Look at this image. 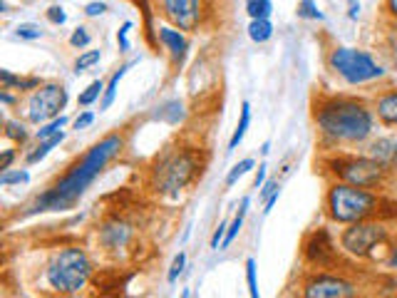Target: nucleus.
<instances>
[{"instance_id": "9", "label": "nucleus", "mask_w": 397, "mask_h": 298, "mask_svg": "<svg viewBox=\"0 0 397 298\" xmlns=\"http://www.w3.org/2000/svg\"><path fill=\"white\" fill-rule=\"evenodd\" d=\"M67 107V89L60 82H42L37 89L28 92L23 102L18 100V109L30 125H45L60 117Z\"/></svg>"}, {"instance_id": "35", "label": "nucleus", "mask_w": 397, "mask_h": 298, "mask_svg": "<svg viewBox=\"0 0 397 298\" xmlns=\"http://www.w3.org/2000/svg\"><path fill=\"white\" fill-rule=\"evenodd\" d=\"M40 85H42V80L35 78V75H30V78H18L15 92H33V89H37Z\"/></svg>"}, {"instance_id": "16", "label": "nucleus", "mask_w": 397, "mask_h": 298, "mask_svg": "<svg viewBox=\"0 0 397 298\" xmlns=\"http://www.w3.org/2000/svg\"><path fill=\"white\" fill-rule=\"evenodd\" d=\"M62 142H65V130L58 132V134H53V137H48V139H40V142H37L35 147L25 155V164H37V161H42L55 147H60Z\"/></svg>"}, {"instance_id": "19", "label": "nucleus", "mask_w": 397, "mask_h": 298, "mask_svg": "<svg viewBox=\"0 0 397 298\" xmlns=\"http://www.w3.org/2000/svg\"><path fill=\"white\" fill-rule=\"evenodd\" d=\"M249 37L254 42H268L273 37V23H271V18H256V20H251L249 23Z\"/></svg>"}, {"instance_id": "12", "label": "nucleus", "mask_w": 397, "mask_h": 298, "mask_svg": "<svg viewBox=\"0 0 397 298\" xmlns=\"http://www.w3.org/2000/svg\"><path fill=\"white\" fill-rule=\"evenodd\" d=\"M134 238V229L132 224H127L125 219H107L105 224L100 227V244L105 246L107 251H119V249H127Z\"/></svg>"}, {"instance_id": "39", "label": "nucleus", "mask_w": 397, "mask_h": 298, "mask_svg": "<svg viewBox=\"0 0 397 298\" xmlns=\"http://www.w3.org/2000/svg\"><path fill=\"white\" fill-rule=\"evenodd\" d=\"M18 78L20 75H12L10 70H0V82H3V89H15V85H18Z\"/></svg>"}, {"instance_id": "30", "label": "nucleus", "mask_w": 397, "mask_h": 298, "mask_svg": "<svg viewBox=\"0 0 397 298\" xmlns=\"http://www.w3.org/2000/svg\"><path fill=\"white\" fill-rule=\"evenodd\" d=\"M89 42H92V35H89V30L87 28H75L72 30V35H70V45L75 50H85V48H89Z\"/></svg>"}, {"instance_id": "1", "label": "nucleus", "mask_w": 397, "mask_h": 298, "mask_svg": "<svg viewBox=\"0 0 397 298\" xmlns=\"http://www.w3.org/2000/svg\"><path fill=\"white\" fill-rule=\"evenodd\" d=\"M313 122L320 144L328 149L365 144L378 130L373 105L358 97H318L313 105Z\"/></svg>"}, {"instance_id": "22", "label": "nucleus", "mask_w": 397, "mask_h": 298, "mask_svg": "<svg viewBox=\"0 0 397 298\" xmlns=\"http://www.w3.org/2000/svg\"><path fill=\"white\" fill-rule=\"evenodd\" d=\"M3 134L15 144L28 142V137H30L28 127H25V122H20V119H6V130H3Z\"/></svg>"}, {"instance_id": "33", "label": "nucleus", "mask_w": 397, "mask_h": 298, "mask_svg": "<svg viewBox=\"0 0 397 298\" xmlns=\"http://www.w3.org/2000/svg\"><path fill=\"white\" fill-rule=\"evenodd\" d=\"M246 281H249L251 298H258V281H256V258H246Z\"/></svg>"}, {"instance_id": "37", "label": "nucleus", "mask_w": 397, "mask_h": 298, "mask_svg": "<svg viewBox=\"0 0 397 298\" xmlns=\"http://www.w3.org/2000/svg\"><path fill=\"white\" fill-rule=\"evenodd\" d=\"M92 122H95V112H89V109H85V112H80V114H78V119L72 122V127H75V130H87V127L92 125Z\"/></svg>"}, {"instance_id": "51", "label": "nucleus", "mask_w": 397, "mask_h": 298, "mask_svg": "<svg viewBox=\"0 0 397 298\" xmlns=\"http://www.w3.org/2000/svg\"><path fill=\"white\" fill-rule=\"evenodd\" d=\"M350 3H353V0H350Z\"/></svg>"}, {"instance_id": "3", "label": "nucleus", "mask_w": 397, "mask_h": 298, "mask_svg": "<svg viewBox=\"0 0 397 298\" xmlns=\"http://www.w3.org/2000/svg\"><path fill=\"white\" fill-rule=\"evenodd\" d=\"M326 214L335 224H355V221L378 219L385 214V199L380 197L375 189H365V186L348 184V182H338L333 179L326 191Z\"/></svg>"}, {"instance_id": "2", "label": "nucleus", "mask_w": 397, "mask_h": 298, "mask_svg": "<svg viewBox=\"0 0 397 298\" xmlns=\"http://www.w3.org/2000/svg\"><path fill=\"white\" fill-rule=\"evenodd\" d=\"M125 149V137L122 134H107L97 144L85 152L62 177L55 182L50 189H45L40 197L35 199V204L30 207V214L37 211H65V209L75 207L78 199L89 189V184L105 172V167L114 157Z\"/></svg>"}, {"instance_id": "23", "label": "nucleus", "mask_w": 397, "mask_h": 298, "mask_svg": "<svg viewBox=\"0 0 397 298\" xmlns=\"http://www.w3.org/2000/svg\"><path fill=\"white\" fill-rule=\"evenodd\" d=\"M67 125V114H60V117L50 119V122H45V125H40V130L33 134L35 137V142H40V139H48L53 137V134H58V132H62Z\"/></svg>"}, {"instance_id": "18", "label": "nucleus", "mask_w": 397, "mask_h": 298, "mask_svg": "<svg viewBox=\"0 0 397 298\" xmlns=\"http://www.w3.org/2000/svg\"><path fill=\"white\" fill-rule=\"evenodd\" d=\"M249 207H251V197H243L236 216H233L231 224H229V229H226V236H224V241H221V251L229 249V246L233 244V238L238 236V231H241V227H243V219H246V214H249Z\"/></svg>"}, {"instance_id": "44", "label": "nucleus", "mask_w": 397, "mask_h": 298, "mask_svg": "<svg viewBox=\"0 0 397 298\" xmlns=\"http://www.w3.org/2000/svg\"><path fill=\"white\" fill-rule=\"evenodd\" d=\"M12 159H15V149H6V152H3V159H0V172H8Z\"/></svg>"}, {"instance_id": "10", "label": "nucleus", "mask_w": 397, "mask_h": 298, "mask_svg": "<svg viewBox=\"0 0 397 298\" xmlns=\"http://www.w3.org/2000/svg\"><path fill=\"white\" fill-rule=\"evenodd\" d=\"M301 296L306 298H353L360 296V286L355 281L338 274H310L303 281Z\"/></svg>"}, {"instance_id": "25", "label": "nucleus", "mask_w": 397, "mask_h": 298, "mask_svg": "<svg viewBox=\"0 0 397 298\" xmlns=\"http://www.w3.org/2000/svg\"><path fill=\"white\" fill-rule=\"evenodd\" d=\"M15 37H18V40L35 42V40H40V37H45V30H42L37 23H20L18 28H15Z\"/></svg>"}, {"instance_id": "42", "label": "nucleus", "mask_w": 397, "mask_h": 298, "mask_svg": "<svg viewBox=\"0 0 397 298\" xmlns=\"http://www.w3.org/2000/svg\"><path fill=\"white\" fill-rule=\"evenodd\" d=\"M276 189H281L279 182H273V179H266V184L261 186V199H263V202H266V199L271 197V194H273Z\"/></svg>"}, {"instance_id": "15", "label": "nucleus", "mask_w": 397, "mask_h": 298, "mask_svg": "<svg viewBox=\"0 0 397 298\" xmlns=\"http://www.w3.org/2000/svg\"><path fill=\"white\" fill-rule=\"evenodd\" d=\"M373 109L382 127H397V87L380 92L373 100Z\"/></svg>"}, {"instance_id": "24", "label": "nucleus", "mask_w": 397, "mask_h": 298, "mask_svg": "<svg viewBox=\"0 0 397 298\" xmlns=\"http://www.w3.org/2000/svg\"><path fill=\"white\" fill-rule=\"evenodd\" d=\"M246 12H249L251 20H256V18H271L273 3H271V0H246Z\"/></svg>"}, {"instance_id": "43", "label": "nucleus", "mask_w": 397, "mask_h": 298, "mask_svg": "<svg viewBox=\"0 0 397 298\" xmlns=\"http://www.w3.org/2000/svg\"><path fill=\"white\" fill-rule=\"evenodd\" d=\"M382 10H385L387 18L397 23V0H382Z\"/></svg>"}, {"instance_id": "21", "label": "nucleus", "mask_w": 397, "mask_h": 298, "mask_svg": "<svg viewBox=\"0 0 397 298\" xmlns=\"http://www.w3.org/2000/svg\"><path fill=\"white\" fill-rule=\"evenodd\" d=\"M105 87H107V85L102 82V80H92V82H89L87 87L80 92L78 105H80V107H92L97 100H102V95H105Z\"/></svg>"}, {"instance_id": "13", "label": "nucleus", "mask_w": 397, "mask_h": 298, "mask_svg": "<svg viewBox=\"0 0 397 298\" xmlns=\"http://www.w3.org/2000/svg\"><path fill=\"white\" fill-rule=\"evenodd\" d=\"M157 37H159V42L164 45L166 53H169L174 67L179 70V67L184 65L186 55H189V40H186L184 30L169 28V25H164V28L157 30Z\"/></svg>"}, {"instance_id": "11", "label": "nucleus", "mask_w": 397, "mask_h": 298, "mask_svg": "<svg viewBox=\"0 0 397 298\" xmlns=\"http://www.w3.org/2000/svg\"><path fill=\"white\" fill-rule=\"evenodd\" d=\"M164 18L174 25V28L184 30V33H194L202 28L206 8L204 0H159Z\"/></svg>"}, {"instance_id": "7", "label": "nucleus", "mask_w": 397, "mask_h": 298, "mask_svg": "<svg viewBox=\"0 0 397 298\" xmlns=\"http://www.w3.org/2000/svg\"><path fill=\"white\" fill-rule=\"evenodd\" d=\"M326 167L333 174V179L348 182V184L355 186H365V189L385 186L387 174H390V169H385L380 161H375L368 155H335L326 161Z\"/></svg>"}, {"instance_id": "14", "label": "nucleus", "mask_w": 397, "mask_h": 298, "mask_svg": "<svg viewBox=\"0 0 397 298\" xmlns=\"http://www.w3.org/2000/svg\"><path fill=\"white\" fill-rule=\"evenodd\" d=\"M365 155L373 157L375 161H380L385 169L397 167V137L395 134H382V137H370L365 142Z\"/></svg>"}, {"instance_id": "41", "label": "nucleus", "mask_w": 397, "mask_h": 298, "mask_svg": "<svg viewBox=\"0 0 397 298\" xmlns=\"http://www.w3.org/2000/svg\"><path fill=\"white\" fill-rule=\"evenodd\" d=\"M266 164H258V169H256V177H254V189H261L263 184H266Z\"/></svg>"}, {"instance_id": "49", "label": "nucleus", "mask_w": 397, "mask_h": 298, "mask_svg": "<svg viewBox=\"0 0 397 298\" xmlns=\"http://www.w3.org/2000/svg\"><path fill=\"white\" fill-rule=\"evenodd\" d=\"M0 100H3V105H12V102H15V97H12L8 89H3V92H0Z\"/></svg>"}, {"instance_id": "5", "label": "nucleus", "mask_w": 397, "mask_h": 298, "mask_svg": "<svg viewBox=\"0 0 397 298\" xmlns=\"http://www.w3.org/2000/svg\"><path fill=\"white\" fill-rule=\"evenodd\" d=\"M92 276V261L87 251L80 246H65L50 258L45 268V281L60 296H75L89 283Z\"/></svg>"}, {"instance_id": "32", "label": "nucleus", "mask_w": 397, "mask_h": 298, "mask_svg": "<svg viewBox=\"0 0 397 298\" xmlns=\"http://www.w3.org/2000/svg\"><path fill=\"white\" fill-rule=\"evenodd\" d=\"M184 268H186V254H184V251H179L177 256H174L172 266H169V274H166V281H169V283H174V281H177L179 276L184 274Z\"/></svg>"}, {"instance_id": "45", "label": "nucleus", "mask_w": 397, "mask_h": 298, "mask_svg": "<svg viewBox=\"0 0 397 298\" xmlns=\"http://www.w3.org/2000/svg\"><path fill=\"white\" fill-rule=\"evenodd\" d=\"M279 199H281V189H276L271 194V197L266 199V202H263V214H271V209L276 207V204H279Z\"/></svg>"}, {"instance_id": "48", "label": "nucleus", "mask_w": 397, "mask_h": 298, "mask_svg": "<svg viewBox=\"0 0 397 298\" xmlns=\"http://www.w3.org/2000/svg\"><path fill=\"white\" fill-rule=\"evenodd\" d=\"M390 50H392V55L397 58V25L390 30Z\"/></svg>"}, {"instance_id": "17", "label": "nucleus", "mask_w": 397, "mask_h": 298, "mask_svg": "<svg viewBox=\"0 0 397 298\" xmlns=\"http://www.w3.org/2000/svg\"><path fill=\"white\" fill-rule=\"evenodd\" d=\"M132 65H136V60H130L127 65H122L117 72H114L112 78H109V82H107V87H105V95H102V100H100V112H105V109H109L114 105V100H117L119 82H122V78H125L127 70H130Z\"/></svg>"}, {"instance_id": "38", "label": "nucleus", "mask_w": 397, "mask_h": 298, "mask_svg": "<svg viewBox=\"0 0 397 298\" xmlns=\"http://www.w3.org/2000/svg\"><path fill=\"white\" fill-rule=\"evenodd\" d=\"M105 12H107V6L105 3H100V0L85 6V15H87V18H100V15H105Z\"/></svg>"}, {"instance_id": "47", "label": "nucleus", "mask_w": 397, "mask_h": 298, "mask_svg": "<svg viewBox=\"0 0 397 298\" xmlns=\"http://www.w3.org/2000/svg\"><path fill=\"white\" fill-rule=\"evenodd\" d=\"M348 15H350V18H353V20H358V15H360V3H358V0H353V3H350Z\"/></svg>"}, {"instance_id": "28", "label": "nucleus", "mask_w": 397, "mask_h": 298, "mask_svg": "<svg viewBox=\"0 0 397 298\" xmlns=\"http://www.w3.org/2000/svg\"><path fill=\"white\" fill-rule=\"evenodd\" d=\"M100 58H102L100 50H85V53L80 55L78 60H75V72H78V75L87 72L89 67H95L97 62H100Z\"/></svg>"}, {"instance_id": "34", "label": "nucleus", "mask_w": 397, "mask_h": 298, "mask_svg": "<svg viewBox=\"0 0 397 298\" xmlns=\"http://www.w3.org/2000/svg\"><path fill=\"white\" fill-rule=\"evenodd\" d=\"M130 30H132V23H122V28L117 30V42H119V53H130Z\"/></svg>"}, {"instance_id": "4", "label": "nucleus", "mask_w": 397, "mask_h": 298, "mask_svg": "<svg viewBox=\"0 0 397 298\" xmlns=\"http://www.w3.org/2000/svg\"><path fill=\"white\" fill-rule=\"evenodd\" d=\"M199 174H202V159L196 155V149H172L169 155L157 161L155 172H152V189L159 197H179L186 186L194 184Z\"/></svg>"}, {"instance_id": "46", "label": "nucleus", "mask_w": 397, "mask_h": 298, "mask_svg": "<svg viewBox=\"0 0 397 298\" xmlns=\"http://www.w3.org/2000/svg\"><path fill=\"white\" fill-rule=\"evenodd\" d=\"M387 266L392 268V271H397V244L390 249V254H387Z\"/></svg>"}, {"instance_id": "31", "label": "nucleus", "mask_w": 397, "mask_h": 298, "mask_svg": "<svg viewBox=\"0 0 397 298\" xmlns=\"http://www.w3.org/2000/svg\"><path fill=\"white\" fill-rule=\"evenodd\" d=\"M182 102H169L166 107H161L159 112H157V117L159 119H166V122H172V125H177L179 119L184 117V112H182Z\"/></svg>"}, {"instance_id": "50", "label": "nucleus", "mask_w": 397, "mask_h": 298, "mask_svg": "<svg viewBox=\"0 0 397 298\" xmlns=\"http://www.w3.org/2000/svg\"><path fill=\"white\" fill-rule=\"evenodd\" d=\"M268 152H271V142H263V147H261V155L266 157Z\"/></svg>"}, {"instance_id": "26", "label": "nucleus", "mask_w": 397, "mask_h": 298, "mask_svg": "<svg viewBox=\"0 0 397 298\" xmlns=\"http://www.w3.org/2000/svg\"><path fill=\"white\" fill-rule=\"evenodd\" d=\"M256 167V161L251 159V157H246V159H241L238 164H233L231 172L226 174V186H233L241 177H246V174L251 172V169Z\"/></svg>"}, {"instance_id": "29", "label": "nucleus", "mask_w": 397, "mask_h": 298, "mask_svg": "<svg viewBox=\"0 0 397 298\" xmlns=\"http://www.w3.org/2000/svg\"><path fill=\"white\" fill-rule=\"evenodd\" d=\"M30 182V172L28 169H15V172H3L0 174V184L3 186H12V184H28Z\"/></svg>"}, {"instance_id": "8", "label": "nucleus", "mask_w": 397, "mask_h": 298, "mask_svg": "<svg viewBox=\"0 0 397 298\" xmlns=\"http://www.w3.org/2000/svg\"><path fill=\"white\" fill-rule=\"evenodd\" d=\"M390 238V229L385 227V221L378 219H365V221H355V224H345V229L340 231V251L348 254L350 258H358V261H365V258H373L375 251L380 246L387 244Z\"/></svg>"}, {"instance_id": "20", "label": "nucleus", "mask_w": 397, "mask_h": 298, "mask_svg": "<svg viewBox=\"0 0 397 298\" xmlns=\"http://www.w3.org/2000/svg\"><path fill=\"white\" fill-rule=\"evenodd\" d=\"M249 125H251V105L249 102H241V119H238L236 130H233L231 139H229V149H236L243 142L246 132H249Z\"/></svg>"}, {"instance_id": "27", "label": "nucleus", "mask_w": 397, "mask_h": 298, "mask_svg": "<svg viewBox=\"0 0 397 298\" xmlns=\"http://www.w3.org/2000/svg\"><path fill=\"white\" fill-rule=\"evenodd\" d=\"M296 15L301 20H323V12L318 10V3H315V0H298Z\"/></svg>"}, {"instance_id": "6", "label": "nucleus", "mask_w": 397, "mask_h": 298, "mask_svg": "<svg viewBox=\"0 0 397 298\" xmlns=\"http://www.w3.org/2000/svg\"><path fill=\"white\" fill-rule=\"evenodd\" d=\"M328 67H330L345 85L360 87V85L378 82L387 75V70L378 60L365 50L348 48V45H335L328 53Z\"/></svg>"}, {"instance_id": "40", "label": "nucleus", "mask_w": 397, "mask_h": 298, "mask_svg": "<svg viewBox=\"0 0 397 298\" xmlns=\"http://www.w3.org/2000/svg\"><path fill=\"white\" fill-rule=\"evenodd\" d=\"M226 229H229V221H221L219 229H216L213 236H211V249H216V251L221 249V241H224V236H226Z\"/></svg>"}, {"instance_id": "36", "label": "nucleus", "mask_w": 397, "mask_h": 298, "mask_svg": "<svg viewBox=\"0 0 397 298\" xmlns=\"http://www.w3.org/2000/svg\"><path fill=\"white\" fill-rule=\"evenodd\" d=\"M45 18L50 20L53 25H65L67 23V12L62 10V6H53L45 10Z\"/></svg>"}]
</instances>
